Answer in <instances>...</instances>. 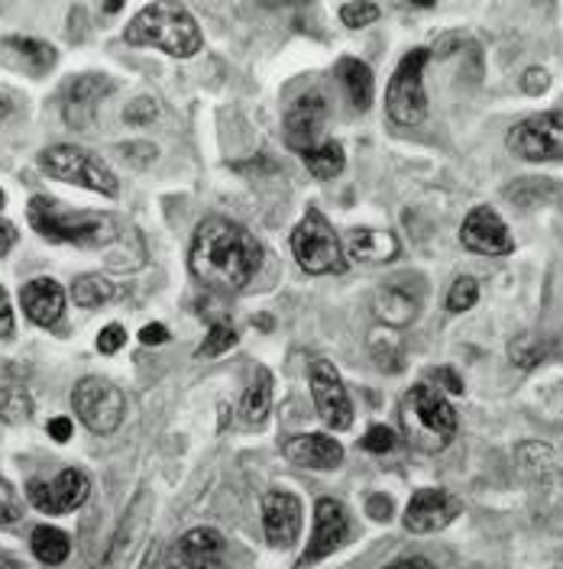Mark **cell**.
Returning <instances> with one entry per match:
<instances>
[{"instance_id": "1", "label": "cell", "mask_w": 563, "mask_h": 569, "mask_svg": "<svg viewBox=\"0 0 563 569\" xmlns=\"http://www.w3.org/2000/svg\"><path fill=\"white\" fill-rule=\"evenodd\" d=\"M263 263V246L256 236L227 220V217H208L198 223L188 266L192 276L211 291H243L253 282Z\"/></svg>"}, {"instance_id": "2", "label": "cell", "mask_w": 563, "mask_h": 569, "mask_svg": "<svg viewBox=\"0 0 563 569\" xmlns=\"http://www.w3.org/2000/svg\"><path fill=\"white\" fill-rule=\"evenodd\" d=\"M30 227L46 236L49 243H69V246H81V249H94L104 246L117 236V223L111 213L97 211H71L62 201L36 195L26 208Z\"/></svg>"}, {"instance_id": "3", "label": "cell", "mask_w": 563, "mask_h": 569, "mask_svg": "<svg viewBox=\"0 0 563 569\" xmlns=\"http://www.w3.org/2000/svg\"><path fill=\"white\" fill-rule=\"evenodd\" d=\"M124 39L130 46H159L175 59H192L202 49V30L185 7L149 3L127 23Z\"/></svg>"}, {"instance_id": "4", "label": "cell", "mask_w": 563, "mask_h": 569, "mask_svg": "<svg viewBox=\"0 0 563 569\" xmlns=\"http://www.w3.org/2000/svg\"><path fill=\"white\" fill-rule=\"evenodd\" d=\"M399 427H402V437L415 450H422V453H440L457 437L460 421H457L453 405L440 395V388L415 385L402 398V405H399Z\"/></svg>"}, {"instance_id": "5", "label": "cell", "mask_w": 563, "mask_h": 569, "mask_svg": "<svg viewBox=\"0 0 563 569\" xmlns=\"http://www.w3.org/2000/svg\"><path fill=\"white\" fill-rule=\"evenodd\" d=\"M291 253L298 259V266L308 276H324V272H344V246L334 233V227L328 223V217L321 211H311L301 217V223L291 233Z\"/></svg>"}, {"instance_id": "6", "label": "cell", "mask_w": 563, "mask_h": 569, "mask_svg": "<svg viewBox=\"0 0 563 569\" xmlns=\"http://www.w3.org/2000/svg\"><path fill=\"white\" fill-rule=\"evenodd\" d=\"M39 169L49 175V178H59V182H71V185H81L88 191H101L107 198H117V175L97 159L91 155L88 149L81 146H49L39 152Z\"/></svg>"}, {"instance_id": "7", "label": "cell", "mask_w": 563, "mask_h": 569, "mask_svg": "<svg viewBox=\"0 0 563 569\" xmlns=\"http://www.w3.org/2000/svg\"><path fill=\"white\" fill-rule=\"evenodd\" d=\"M427 49H412L386 88V111L392 124L399 127H415L427 114V91H424V66H427Z\"/></svg>"}, {"instance_id": "8", "label": "cell", "mask_w": 563, "mask_h": 569, "mask_svg": "<svg viewBox=\"0 0 563 569\" xmlns=\"http://www.w3.org/2000/svg\"><path fill=\"white\" fill-rule=\"evenodd\" d=\"M71 405H74V415L81 418V425L94 433H114L124 425V415H127L124 392L114 382L97 379V375H88L74 385Z\"/></svg>"}, {"instance_id": "9", "label": "cell", "mask_w": 563, "mask_h": 569, "mask_svg": "<svg viewBox=\"0 0 563 569\" xmlns=\"http://www.w3.org/2000/svg\"><path fill=\"white\" fill-rule=\"evenodd\" d=\"M508 149L525 162H561L563 159V111L531 114L508 130Z\"/></svg>"}, {"instance_id": "10", "label": "cell", "mask_w": 563, "mask_h": 569, "mask_svg": "<svg viewBox=\"0 0 563 569\" xmlns=\"http://www.w3.org/2000/svg\"><path fill=\"white\" fill-rule=\"evenodd\" d=\"M311 395H314V408L318 415L324 418V425L331 430H347L353 425V402L344 388V379L341 372L328 362V359H318L311 365Z\"/></svg>"}, {"instance_id": "11", "label": "cell", "mask_w": 563, "mask_h": 569, "mask_svg": "<svg viewBox=\"0 0 563 569\" xmlns=\"http://www.w3.org/2000/svg\"><path fill=\"white\" fill-rule=\"evenodd\" d=\"M26 496H30V504L36 508V511H43V514H69L74 508H81L88 496H91V479L81 473V469H62L56 479H49V483H30V489H26Z\"/></svg>"}, {"instance_id": "12", "label": "cell", "mask_w": 563, "mask_h": 569, "mask_svg": "<svg viewBox=\"0 0 563 569\" xmlns=\"http://www.w3.org/2000/svg\"><path fill=\"white\" fill-rule=\"evenodd\" d=\"M324 124H328V97L321 91H308L295 97L285 111V142L298 152H308L318 142H324Z\"/></svg>"}, {"instance_id": "13", "label": "cell", "mask_w": 563, "mask_h": 569, "mask_svg": "<svg viewBox=\"0 0 563 569\" xmlns=\"http://www.w3.org/2000/svg\"><path fill=\"white\" fill-rule=\"evenodd\" d=\"M351 537V514L341 501L334 498H321L314 508V537L308 544V550L301 554L298 567H311L324 557H331L337 547H344Z\"/></svg>"}, {"instance_id": "14", "label": "cell", "mask_w": 563, "mask_h": 569, "mask_svg": "<svg viewBox=\"0 0 563 569\" xmlns=\"http://www.w3.org/2000/svg\"><path fill=\"white\" fill-rule=\"evenodd\" d=\"M460 243L480 256H505L515 249V240H512L505 220L493 208H473L467 213V220L460 227Z\"/></svg>"}, {"instance_id": "15", "label": "cell", "mask_w": 563, "mask_h": 569, "mask_svg": "<svg viewBox=\"0 0 563 569\" xmlns=\"http://www.w3.org/2000/svg\"><path fill=\"white\" fill-rule=\"evenodd\" d=\"M460 511H463V501L450 496L447 489H422L405 508V527L412 534H434V531H444L450 521H457Z\"/></svg>"}, {"instance_id": "16", "label": "cell", "mask_w": 563, "mask_h": 569, "mask_svg": "<svg viewBox=\"0 0 563 569\" xmlns=\"http://www.w3.org/2000/svg\"><path fill=\"white\" fill-rule=\"evenodd\" d=\"M223 537L211 527H195L172 547L165 569H227Z\"/></svg>"}, {"instance_id": "17", "label": "cell", "mask_w": 563, "mask_h": 569, "mask_svg": "<svg viewBox=\"0 0 563 569\" xmlns=\"http://www.w3.org/2000/svg\"><path fill=\"white\" fill-rule=\"evenodd\" d=\"M114 91V81L104 74H78L71 78L66 88V101H62V114L71 130H88L94 124V114L101 107V101Z\"/></svg>"}, {"instance_id": "18", "label": "cell", "mask_w": 563, "mask_h": 569, "mask_svg": "<svg viewBox=\"0 0 563 569\" xmlns=\"http://www.w3.org/2000/svg\"><path fill=\"white\" fill-rule=\"evenodd\" d=\"M149 518H152V496L149 492H137V498L130 501V508L124 514V521H120V527H117V534H114V541H111V550L104 557V569L127 567V560L134 557L137 544L146 534Z\"/></svg>"}, {"instance_id": "19", "label": "cell", "mask_w": 563, "mask_h": 569, "mask_svg": "<svg viewBox=\"0 0 563 569\" xmlns=\"http://www.w3.org/2000/svg\"><path fill=\"white\" fill-rule=\"evenodd\" d=\"M263 527L273 547H291L301 534V501L291 492H266L263 498Z\"/></svg>"}, {"instance_id": "20", "label": "cell", "mask_w": 563, "mask_h": 569, "mask_svg": "<svg viewBox=\"0 0 563 569\" xmlns=\"http://www.w3.org/2000/svg\"><path fill=\"white\" fill-rule=\"evenodd\" d=\"M372 311L382 324L389 327H405L418 317L422 311V288H412L402 279L399 282L382 284L372 298Z\"/></svg>"}, {"instance_id": "21", "label": "cell", "mask_w": 563, "mask_h": 569, "mask_svg": "<svg viewBox=\"0 0 563 569\" xmlns=\"http://www.w3.org/2000/svg\"><path fill=\"white\" fill-rule=\"evenodd\" d=\"M285 456L308 469H337L344 463V446L331 433H301L285 443Z\"/></svg>"}, {"instance_id": "22", "label": "cell", "mask_w": 563, "mask_h": 569, "mask_svg": "<svg viewBox=\"0 0 563 569\" xmlns=\"http://www.w3.org/2000/svg\"><path fill=\"white\" fill-rule=\"evenodd\" d=\"M20 304L26 311V317L39 327H56L62 311H66V291L56 279H33L23 284L20 291Z\"/></svg>"}, {"instance_id": "23", "label": "cell", "mask_w": 563, "mask_h": 569, "mask_svg": "<svg viewBox=\"0 0 563 569\" xmlns=\"http://www.w3.org/2000/svg\"><path fill=\"white\" fill-rule=\"evenodd\" d=\"M344 253L351 263L379 266L399 256V240L389 230H372V227H356L344 236Z\"/></svg>"}, {"instance_id": "24", "label": "cell", "mask_w": 563, "mask_h": 569, "mask_svg": "<svg viewBox=\"0 0 563 569\" xmlns=\"http://www.w3.org/2000/svg\"><path fill=\"white\" fill-rule=\"evenodd\" d=\"M269 408H273V372L266 365H260L253 382H250V388L243 392L240 415H243L246 425H263Z\"/></svg>"}, {"instance_id": "25", "label": "cell", "mask_w": 563, "mask_h": 569, "mask_svg": "<svg viewBox=\"0 0 563 569\" xmlns=\"http://www.w3.org/2000/svg\"><path fill=\"white\" fill-rule=\"evenodd\" d=\"M30 547H33V557H36L39 564H46V567H59V564H66L71 554L69 534H62L59 527H49V524H43V527L33 531Z\"/></svg>"}, {"instance_id": "26", "label": "cell", "mask_w": 563, "mask_h": 569, "mask_svg": "<svg viewBox=\"0 0 563 569\" xmlns=\"http://www.w3.org/2000/svg\"><path fill=\"white\" fill-rule=\"evenodd\" d=\"M301 159H305V169L314 175V178H321V182H328V178H337L341 172H344V162H347V155H344V146L334 140H324L318 142L314 149H308V152H301Z\"/></svg>"}, {"instance_id": "27", "label": "cell", "mask_w": 563, "mask_h": 569, "mask_svg": "<svg viewBox=\"0 0 563 569\" xmlns=\"http://www.w3.org/2000/svg\"><path fill=\"white\" fill-rule=\"evenodd\" d=\"M3 46H7L13 56H20V66L26 71H33V74H43V71H49L56 66V49H53L49 43H43V39L10 36V39H3Z\"/></svg>"}, {"instance_id": "28", "label": "cell", "mask_w": 563, "mask_h": 569, "mask_svg": "<svg viewBox=\"0 0 563 569\" xmlns=\"http://www.w3.org/2000/svg\"><path fill=\"white\" fill-rule=\"evenodd\" d=\"M337 74H341V81L351 94L353 107L369 111V104H372V71H369V66L359 62V59H344L337 66Z\"/></svg>"}, {"instance_id": "29", "label": "cell", "mask_w": 563, "mask_h": 569, "mask_svg": "<svg viewBox=\"0 0 563 569\" xmlns=\"http://www.w3.org/2000/svg\"><path fill=\"white\" fill-rule=\"evenodd\" d=\"M114 294H117V288L111 279H104V276H78L74 284H71V298H74V304L78 307H101V304H107V301H114Z\"/></svg>"}, {"instance_id": "30", "label": "cell", "mask_w": 563, "mask_h": 569, "mask_svg": "<svg viewBox=\"0 0 563 569\" xmlns=\"http://www.w3.org/2000/svg\"><path fill=\"white\" fill-rule=\"evenodd\" d=\"M369 356L382 372H402V365H405V350H402L399 337L382 334V330H376L369 337Z\"/></svg>"}, {"instance_id": "31", "label": "cell", "mask_w": 563, "mask_h": 569, "mask_svg": "<svg viewBox=\"0 0 563 569\" xmlns=\"http://www.w3.org/2000/svg\"><path fill=\"white\" fill-rule=\"evenodd\" d=\"M33 415V398L20 385H3L0 388V421L3 425H23Z\"/></svg>"}, {"instance_id": "32", "label": "cell", "mask_w": 563, "mask_h": 569, "mask_svg": "<svg viewBox=\"0 0 563 569\" xmlns=\"http://www.w3.org/2000/svg\"><path fill=\"white\" fill-rule=\"evenodd\" d=\"M508 359L518 365V369H535L548 359V340H538L531 334H521L508 344Z\"/></svg>"}, {"instance_id": "33", "label": "cell", "mask_w": 563, "mask_h": 569, "mask_svg": "<svg viewBox=\"0 0 563 569\" xmlns=\"http://www.w3.org/2000/svg\"><path fill=\"white\" fill-rule=\"evenodd\" d=\"M476 301H480V284H476V279H470V276H460V279L453 282V288H450V294H447V307H450L453 314L470 311Z\"/></svg>"}, {"instance_id": "34", "label": "cell", "mask_w": 563, "mask_h": 569, "mask_svg": "<svg viewBox=\"0 0 563 569\" xmlns=\"http://www.w3.org/2000/svg\"><path fill=\"white\" fill-rule=\"evenodd\" d=\"M237 344V330L230 324H214L208 330V340L198 347V356H220Z\"/></svg>"}, {"instance_id": "35", "label": "cell", "mask_w": 563, "mask_h": 569, "mask_svg": "<svg viewBox=\"0 0 563 569\" xmlns=\"http://www.w3.org/2000/svg\"><path fill=\"white\" fill-rule=\"evenodd\" d=\"M341 20L351 30H363V26H369V23L379 20V7L376 3H344L341 7Z\"/></svg>"}, {"instance_id": "36", "label": "cell", "mask_w": 563, "mask_h": 569, "mask_svg": "<svg viewBox=\"0 0 563 569\" xmlns=\"http://www.w3.org/2000/svg\"><path fill=\"white\" fill-rule=\"evenodd\" d=\"M395 430L386 425H372L366 430V437H363V446L369 450V453H392L395 450Z\"/></svg>"}, {"instance_id": "37", "label": "cell", "mask_w": 563, "mask_h": 569, "mask_svg": "<svg viewBox=\"0 0 563 569\" xmlns=\"http://www.w3.org/2000/svg\"><path fill=\"white\" fill-rule=\"evenodd\" d=\"M20 514H23V501L16 496V489L7 479H0V524H13L20 521Z\"/></svg>"}, {"instance_id": "38", "label": "cell", "mask_w": 563, "mask_h": 569, "mask_svg": "<svg viewBox=\"0 0 563 569\" xmlns=\"http://www.w3.org/2000/svg\"><path fill=\"white\" fill-rule=\"evenodd\" d=\"M159 117V104L152 97H137L127 111H124V120L134 124V127H146Z\"/></svg>"}, {"instance_id": "39", "label": "cell", "mask_w": 563, "mask_h": 569, "mask_svg": "<svg viewBox=\"0 0 563 569\" xmlns=\"http://www.w3.org/2000/svg\"><path fill=\"white\" fill-rule=\"evenodd\" d=\"M124 344H127V330H124L120 324H107V327L97 334V350L104 356H114Z\"/></svg>"}, {"instance_id": "40", "label": "cell", "mask_w": 563, "mask_h": 569, "mask_svg": "<svg viewBox=\"0 0 563 569\" xmlns=\"http://www.w3.org/2000/svg\"><path fill=\"white\" fill-rule=\"evenodd\" d=\"M521 88H525V94L538 97V94H544L551 88V74L544 69H528L521 74Z\"/></svg>"}, {"instance_id": "41", "label": "cell", "mask_w": 563, "mask_h": 569, "mask_svg": "<svg viewBox=\"0 0 563 569\" xmlns=\"http://www.w3.org/2000/svg\"><path fill=\"white\" fill-rule=\"evenodd\" d=\"M434 379H437V385H440V392H450V395H463L467 392V385H463V379L450 369V365H440L437 372H434Z\"/></svg>"}, {"instance_id": "42", "label": "cell", "mask_w": 563, "mask_h": 569, "mask_svg": "<svg viewBox=\"0 0 563 569\" xmlns=\"http://www.w3.org/2000/svg\"><path fill=\"white\" fill-rule=\"evenodd\" d=\"M13 337V311H10V298L0 284V340Z\"/></svg>"}, {"instance_id": "43", "label": "cell", "mask_w": 563, "mask_h": 569, "mask_svg": "<svg viewBox=\"0 0 563 569\" xmlns=\"http://www.w3.org/2000/svg\"><path fill=\"white\" fill-rule=\"evenodd\" d=\"M366 511H369V518H376V521H389V514H392V498L369 496Z\"/></svg>"}, {"instance_id": "44", "label": "cell", "mask_w": 563, "mask_h": 569, "mask_svg": "<svg viewBox=\"0 0 563 569\" xmlns=\"http://www.w3.org/2000/svg\"><path fill=\"white\" fill-rule=\"evenodd\" d=\"M140 340L146 347H162V344H169V330L162 324H146L140 330Z\"/></svg>"}, {"instance_id": "45", "label": "cell", "mask_w": 563, "mask_h": 569, "mask_svg": "<svg viewBox=\"0 0 563 569\" xmlns=\"http://www.w3.org/2000/svg\"><path fill=\"white\" fill-rule=\"evenodd\" d=\"M13 246H16V227H13L10 220L0 217V259H3Z\"/></svg>"}, {"instance_id": "46", "label": "cell", "mask_w": 563, "mask_h": 569, "mask_svg": "<svg viewBox=\"0 0 563 569\" xmlns=\"http://www.w3.org/2000/svg\"><path fill=\"white\" fill-rule=\"evenodd\" d=\"M49 437L59 440V443H66L71 437V418H53L49 421Z\"/></svg>"}, {"instance_id": "47", "label": "cell", "mask_w": 563, "mask_h": 569, "mask_svg": "<svg viewBox=\"0 0 563 569\" xmlns=\"http://www.w3.org/2000/svg\"><path fill=\"white\" fill-rule=\"evenodd\" d=\"M386 569H434V564L424 560V557H405V560H399V564H392V567Z\"/></svg>"}, {"instance_id": "48", "label": "cell", "mask_w": 563, "mask_h": 569, "mask_svg": "<svg viewBox=\"0 0 563 569\" xmlns=\"http://www.w3.org/2000/svg\"><path fill=\"white\" fill-rule=\"evenodd\" d=\"M13 111H16V97H13L10 91H0V124H3Z\"/></svg>"}, {"instance_id": "49", "label": "cell", "mask_w": 563, "mask_h": 569, "mask_svg": "<svg viewBox=\"0 0 563 569\" xmlns=\"http://www.w3.org/2000/svg\"><path fill=\"white\" fill-rule=\"evenodd\" d=\"M156 557H159V554H156V547H152V550L146 554V560H142L140 569H156Z\"/></svg>"}, {"instance_id": "50", "label": "cell", "mask_w": 563, "mask_h": 569, "mask_svg": "<svg viewBox=\"0 0 563 569\" xmlns=\"http://www.w3.org/2000/svg\"><path fill=\"white\" fill-rule=\"evenodd\" d=\"M0 569H20L16 564H0Z\"/></svg>"}, {"instance_id": "51", "label": "cell", "mask_w": 563, "mask_h": 569, "mask_svg": "<svg viewBox=\"0 0 563 569\" xmlns=\"http://www.w3.org/2000/svg\"><path fill=\"white\" fill-rule=\"evenodd\" d=\"M0 208H3V191H0Z\"/></svg>"}]
</instances>
